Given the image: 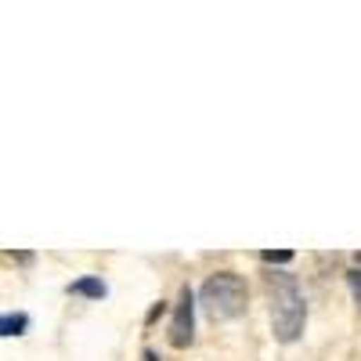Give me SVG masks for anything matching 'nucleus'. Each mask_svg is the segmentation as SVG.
<instances>
[{
    "label": "nucleus",
    "mask_w": 361,
    "mask_h": 361,
    "mask_svg": "<svg viewBox=\"0 0 361 361\" xmlns=\"http://www.w3.org/2000/svg\"><path fill=\"white\" fill-rule=\"evenodd\" d=\"M357 264H361V253H357Z\"/></svg>",
    "instance_id": "9"
},
{
    "label": "nucleus",
    "mask_w": 361,
    "mask_h": 361,
    "mask_svg": "<svg viewBox=\"0 0 361 361\" xmlns=\"http://www.w3.org/2000/svg\"><path fill=\"white\" fill-rule=\"evenodd\" d=\"M267 300H271V329H275V340L293 343L300 333H304V293H300L296 279L286 275V271H271L267 275Z\"/></svg>",
    "instance_id": "1"
},
{
    "label": "nucleus",
    "mask_w": 361,
    "mask_h": 361,
    "mask_svg": "<svg viewBox=\"0 0 361 361\" xmlns=\"http://www.w3.org/2000/svg\"><path fill=\"white\" fill-rule=\"evenodd\" d=\"M25 325H29L25 314H4V318H0V333H4V336H18Z\"/></svg>",
    "instance_id": "5"
},
{
    "label": "nucleus",
    "mask_w": 361,
    "mask_h": 361,
    "mask_svg": "<svg viewBox=\"0 0 361 361\" xmlns=\"http://www.w3.org/2000/svg\"><path fill=\"white\" fill-rule=\"evenodd\" d=\"M141 357H145V361H159V357H156V350H145Z\"/></svg>",
    "instance_id": "8"
},
{
    "label": "nucleus",
    "mask_w": 361,
    "mask_h": 361,
    "mask_svg": "<svg viewBox=\"0 0 361 361\" xmlns=\"http://www.w3.org/2000/svg\"><path fill=\"white\" fill-rule=\"evenodd\" d=\"M347 282H350V289H354V300H357V307H361V267L347 271Z\"/></svg>",
    "instance_id": "7"
},
{
    "label": "nucleus",
    "mask_w": 361,
    "mask_h": 361,
    "mask_svg": "<svg viewBox=\"0 0 361 361\" xmlns=\"http://www.w3.org/2000/svg\"><path fill=\"white\" fill-rule=\"evenodd\" d=\"M202 307L209 311V318H235L246 311V286L231 271H221V275L206 279L202 286Z\"/></svg>",
    "instance_id": "2"
},
{
    "label": "nucleus",
    "mask_w": 361,
    "mask_h": 361,
    "mask_svg": "<svg viewBox=\"0 0 361 361\" xmlns=\"http://www.w3.org/2000/svg\"><path fill=\"white\" fill-rule=\"evenodd\" d=\"M192 325H195V296L185 286L177 296V307H173V322H170V343L173 347H188L192 343Z\"/></svg>",
    "instance_id": "3"
},
{
    "label": "nucleus",
    "mask_w": 361,
    "mask_h": 361,
    "mask_svg": "<svg viewBox=\"0 0 361 361\" xmlns=\"http://www.w3.org/2000/svg\"><path fill=\"white\" fill-rule=\"evenodd\" d=\"M260 257H264L267 264H289V260H293L289 250H267V253H260Z\"/></svg>",
    "instance_id": "6"
},
{
    "label": "nucleus",
    "mask_w": 361,
    "mask_h": 361,
    "mask_svg": "<svg viewBox=\"0 0 361 361\" xmlns=\"http://www.w3.org/2000/svg\"><path fill=\"white\" fill-rule=\"evenodd\" d=\"M69 293H76V296H105V282H98V279H80V282L69 286Z\"/></svg>",
    "instance_id": "4"
}]
</instances>
